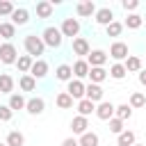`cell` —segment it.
I'll return each instance as SVG.
<instances>
[{"label":"cell","mask_w":146,"mask_h":146,"mask_svg":"<svg viewBox=\"0 0 146 146\" xmlns=\"http://www.w3.org/2000/svg\"><path fill=\"white\" fill-rule=\"evenodd\" d=\"M18 59V50L11 41H2L0 43V64H16Z\"/></svg>","instance_id":"cell-4"},{"label":"cell","mask_w":146,"mask_h":146,"mask_svg":"<svg viewBox=\"0 0 146 146\" xmlns=\"http://www.w3.org/2000/svg\"><path fill=\"white\" fill-rule=\"evenodd\" d=\"M55 78H57L59 82H68V80H73V71H71V64H59V66L55 68Z\"/></svg>","instance_id":"cell-23"},{"label":"cell","mask_w":146,"mask_h":146,"mask_svg":"<svg viewBox=\"0 0 146 146\" xmlns=\"http://www.w3.org/2000/svg\"><path fill=\"white\" fill-rule=\"evenodd\" d=\"M11 21V25L14 27H18V25H27V21H30V11L25 9V7H16L14 11H11V16H9Z\"/></svg>","instance_id":"cell-13"},{"label":"cell","mask_w":146,"mask_h":146,"mask_svg":"<svg viewBox=\"0 0 146 146\" xmlns=\"http://www.w3.org/2000/svg\"><path fill=\"white\" fill-rule=\"evenodd\" d=\"M123 66H125L128 73H139L141 71V59L137 55H128V59L123 62Z\"/></svg>","instance_id":"cell-27"},{"label":"cell","mask_w":146,"mask_h":146,"mask_svg":"<svg viewBox=\"0 0 146 146\" xmlns=\"http://www.w3.org/2000/svg\"><path fill=\"white\" fill-rule=\"evenodd\" d=\"M52 11H55V7H52L50 0H39V2H36V16H39V18H50Z\"/></svg>","instance_id":"cell-18"},{"label":"cell","mask_w":146,"mask_h":146,"mask_svg":"<svg viewBox=\"0 0 146 146\" xmlns=\"http://www.w3.org/2000/svg\"><path fill=\"white\" fill-rule=\"evenodd\" d=\"M135 146H144V144H135Z\"/></svg>","instance_id":"cell-44"},{"label":"cell","mask_w":146,"mask_h":146,"mask_svg":"<svg viewBox=\"0 0 146 146\" xmlns=\"http://www.w3.org/2000/svg\"><path fill=\"white\" fill-rule=\"evenodd\" d=\"M11 116H14V112H11L7 105H0V121L7 123V121H11Z\"/></svg>","instance_id":"cell-39"},{"label":"cell","mask_w":146,"mask_h":146,"mask_svg":"<svg viewBox=\"0 0 146 146\" xmlns=\"http://www.w3.org/2000/svg\"><path fill=\"white\" fill-rule=\"evenodd\" d=\"M114 110H116V105L114 103H110V100H103V103H98L96 105V116L100 119V121H110V119H114Z\"/></svg>","instance_id":"cell-8"},{"label":"cell","mask_w":146,"mask_h":146,"mask_svg":"<svg viewBox=\"0 0 146 146\" xmlns=\"http://www.w3.org/2000/svg\"><path fill=\"white\" fill-rule=\"evenodd\" d=\"M98 141H100V137H98L94 130H87L84 135L78 137V144H80V146H98Z\"/></svg>","instance_id":"cell-25"},{"label":"cell","mask_w":146,"mask_h":146,"mask_svg":"<svg viewBox=\"0 0 146 146\" xmlns=\"http://www.w3.org/2000/svg\"><path fill=\"white\" fill-rule=\"evenodd\" d=\"M0 23H2V21H0Z\"/></svg>","instance_id":"cell-45"},{"label":"cell","mask_w":146,"mask_h":146,"mask_svg":"<svg viewBox=\"0 0 146 146\" xmlns=\"http://www.w3.org/2000/svg\"><path fill=\"white\" fill-rule=\"evenodd\" d=\"M114 116H116V119H121V121L125 123V121L132 116V107H130L128 103H121V105H116V110H114Z\"/></svg>","instance_id":"cell-32"},{"label":"cell","mask_w":146,"mask_h":146,"mask_svg":"<svg viewBox=\"0 0 146 146\" xmlns=\"http://www.w3.org/2000/svg\"><path fill=\"white\" fill-rule=\"evenodd\" d=\"M62 146H80V144H78V139H75V137H66V139L62 141Z\"/></svg>","instance_id":"cell-41"},{"label":"cell","mask_w":146,"mask_h":146,"mask_svg":"<svg viewBox=\"0 0 146 146\" xmlns=\"http://www.w3.org/2000/svg\"><path fill=\"white\" fill-rule=\"evenodd\" d=\"M128 105H130L132 110H139V107H144V105H146V96H144L141 91H132V94H130Z\"/></svg>","instance_id":"cell-33"},{"label":"cell","mask_w":146,"mask_h":146,"mask_svg":"<svg viewBox=\"0 0 146 146\" xmlns=\"http://www.w3.org/2000/svg\"><path fill=\"white\" fill-rule=\"evenodd\" d=\"M87 78H89L91 84H100V82H105L110 75H107V71H105L103 66H96V68H89V75H87Z\"/></svg>","instance_id":"cell-17"},{"label":"cell","mask_w":146,"mask_h":146,"mask_svg":"<svg viewBox=\"0 0 146 146\" xmlns=\"http://www.w3.org/2000/svg\"><path fill=\"white\" fill-rule=\"evenodd\" d=\"M43 110H46V100H43L41 96H34V98H30V100L25 103V112L32 114V116L43 114Z\"/></svg>","instance_id":"cell-10"},{"label":"cell","mask_w":146,"mask_h":146,"mask_svg":"<svg viewBox=\"0 0 146 146\" xmlns=\"http://www.w3.org/2000/svg\"><path fill=\"white\" fill-rule=\"evenodd\" d=\"M75 14H78L80 18H89V16L96 14V5H94L91 0H82V2L75 5Z\"/></svg>","instance_id":"cell-15"},{"label":"cell","mask_w":146,"mask_h":146,"mask_svg":"<svg viewBox=\"0 0 146 146\" xmlns=\"http://www.w3.org/2000/svg\"><path fill=\"white\" fill-rule=\"evenodd\" d=\"M18 87H21V91H34L36 89V80L30 73H25V75L18 78Z\"/></svg>","instance_id":"cell-28"},{"label":"cell","mask_w":146,"mask_h":146,"mask_svg":"<svg viewBox=\"0 0 146 146\" xmlns=\"http://www.w3.org/2000/svg\"><path fill=\"white\" fill-rule=\"evenodd\" d=\"M71 130H73V135H84L87 130H89V119H84V116H73V121H71Z\"/></svg>","instance_id":"cell-16"},{"label":"cell","mask_w":146,"mask_h":146,"mask_svg":"<svg viewBox=\"0 0 146 146\" xmlns=\"http://www.w3.org/2000/svg\"><path fill=\"white\" fill-rule=\"evenodd\" d=\"M137 80H139V84H141V87H146V68H141V71L137 73Z\"/></svg>","instance_id":"cell-42"},{"label":"cell","mask_w":146,"mask_h":146,"mask_svg":"<svg viewBox=\"0 0 146 146\" xmlns=\"http://www.w3.org/2000/svg\"><path fill=\"white\" fill-rule=\"evenodd\" d=\"M0 146H7V144H5V141H0Z\"/></svg>","instance_id":"cell-43"},{"label":"cell","mask_w":146,"mask_h":146,"mask_svg":"<svg viewBox=\"0 0 146 146\" xmlns=\"http://www.w3.org/2000/svg\"><path fill=\"white\" fill-rule=\"evenodd\" d=\"M84 87H87V84H84L82 80H75V78H73V80L66 82V94H68L73 100H82V98H84Z\"/></svg>","instance_id":"cell-7"},{"label":"cell","mask_w":146,"mask_h":146,"mask_svg":"<svg viewBox=\"0 0 146 146\" xmlns=\"http://www.w3.org/2000/svg\"><path fill=\"white\" fill-rule=\"evenodd\" d=\"M125 73H128V71H125V66H123V64H116V62H114L107 75H110V78H114V80H123V78H125Z\"/></svg>","instance_id":"cell-35"},{"label":"cell","mask_w":146,"mask_h":146,"mask_svg":"<svg viewBox=\"0 0 146 146\" xmlns=\"http://www.w3.org/2000/svg\"><path fill=\"white\" fill-rule=\"evenodd\" d=\"M25 98L21 96V94H11L9 96V103H7V107L11 110V112H18V110H25Z\"/></svg>","instance_id":"cell-29"},{"label":"cell","mask_w":146,"mask_h":146,"mask_svg":"<svg viewBox=\"0 0 146 146\" xmlns=\"http://www.w3.org/2000/svg\"><path fill=\"white\" fill-rule=\"evenodd\" d=\"M71 48H73V55H78L80 59H84V57L91 52L89 41H87L84 36H75V39H73V43H71Z\"/></svg>","instance_id":"cell-9"},{"label":"cell","mask_w":146,"mask_h":146,"mask_svg":"<svg viewBox=\"0 0 146 146\" xmlns=\"http://www.w3.org/2000/svg\"><path fill=\"white\" fill-rule=\"evenodd\" d=\"M30 75H32L34 80H43V78L48 75V62H46V59H34V64H32V68H30Z\"/></svg>","instance_id":"cell-14"},{"label":"cell","mask_w":146,"mask_h":146,"mask_svg":"<svg viewBox=\"0 0 146 146\" xmlns=\"http://www.w3.org/2000/svg\"><path fill=\"white\" fill-rule=\"evenodd\" d=\"M0 94H7V96L14 94V78L9 73H0Z\"/></svg>","instance_id":"cell-24"},{"label":"cell","mask_w":146,"mask_h":146,"mask_svg":"<svg viewBox=\"0 0 146 146\" xmlns=\"http://www.w3.org/2000/svg\"><path fill=\"white\" fill-rule=\"evenodd\" d=\"M41 41H43L48 48H59V46L64 43V36H62L59 27H55V25H48V27L41 32Z\"/></svg>","instance_id":"cell-2"},{"label":"cell","mask_w":146,"mask_h":146,"mask_svg":"<svg viewBox=\"0 0 146 146\" xmlns=\"http://www.w3.org/2000/svg\"><path fill=\"white\" fill-rule=\"evenodd\" d=\"M141 23H144V18H141L139 14H128L125 21H123V27H128V30H139Z\"/></svg>","instance_id":"cell-31"},{"label":"cell","mask_w":146,"mask_h":146,"mask_svg":"<svg viewBox=\"0 0 146 146\" xmlns=\"http://www.w3.org/2000/svg\"><path fill=\"white\" fill-rule=\"evenodd\" d=\"M94 112H96V105H94L91 100H87V98L78 100V116H84V119H89Z\"/></svg>","instance_id":"cell-20"},{"label":"cell","mask_w":146,"mask_h":146,"mask_svg":"<svg viewBox=\"0 0 146 146\" xmlns=\"http://www.w3.org/2000/svg\"><path fill=\"white\" fill-rule=\"evenodd\" d=\"M107 123H110V132H114V135H121V132L125 130V128H123L125 123H123L121 119H116V116H114V119H110Z\"/></svg>","instance_id":"cell-37"},{"label":"cell","mask_w":146,"mask_h":146,"mask_svg":"<svg viewBox=\"0 0 146 146\" xmlns=\"http://www.w3.org/2000/svg\"><path fill=\"white\" fill-rule=\"evenodd\" d=\"M105 32H107V36H121V32H123V23L112 21V23L105 27Z\"/></svg>","instance_id":"cell-36"},{"label":"cell","mask_w":146,"mask_h":146,"mask_svg":"<svg viewBox=\"0 0 146 146\" xmlns=\"http://www.w3.org/2000/svg\"><path fill=\"white\" fill-rule=\"evenodd\" d=\"M59 32H62V36H71V39L80 36V21L73 16H66L59 25Z\"/></svg>","instance_id":"cell-3"},{"label":"cell","mask_w":146,"mask_h":146,"mask_svg":"<svg viewBox=\"0 0 146 146\" xmlns=\"http://www.w3.org/2000/svg\"><path fill=\"white\" fill-rule=\"evenodd\" d=\"M137 144V135L132 130H123L121 135H116V146H135Z\"/></svg>","instance_id":"cell-22"},{"label":"cell","mask_w":146,"mask_h":146,"mask_svg":"<svg viewBox=\"0 0 146 146\" xmlns=\"http://www.w3.org/2000/svg\"><path fill=\"white\" fill-rule=\"evenodd\" d=\"M5 144H7V146H25V135H23L21 130H9Z\"/></svg>","instance_id":"cell-21"},{"label":"cell","mask_w":146,"mask_h":146,"mask_svg":"<svg viewBox=\"0 0 146 146\" xmlns=\"http://www.w3.org/2000/svg\"><path fill=\"white\" fill-rule=\"evenodd\" d=\"M55 105H57L59 110H71V107H73V98H71L66 91H59V94L55 96Z\"/></svg>","instance_id":"cell-30"},{"label":"cell","mask_w":146,"mask_h":146,"mask_svg":"<svg viewBox=\"0 0 146 146\" xmlns=\"http://www.w3.org/2000/svg\"><path fill=\"white\" fill-rule=\"evenodd\" d=\"M23 48H25V52H27L32 59H41V55L46 52V43H43L41 36H36V34H27V36L23 39Z\"/></svg>","instance_id":"cell-1"},{"label":"cell","mask_w":146,"mask_h":146,"mask_svg":"<svg viewBox=\"0 0 146 146\" xmlns=\"http://www.w3.org/2000/svg\"><path fill=\"white\" fill-rule=\"evenodd\" d=\"M105 62H107V52L100 50V48H96V50H91V52L87 55V64H89V68L105 66Z\"/></svg>","instance_id":"cell-12"},{"label":"cell","mask_w":146,"mask_h":146,"mask_svg":"<svg viewBox=\"0 0 146 146\" xmlns=\"http://www.w3.org/2000/svg\"><path fill=\"white\" fill-rule=\"evenodd\" d=\"M71 71H73L75 80H82V78H87V75H89V64H87V59H78V62L71 66Z\"/></svg>","instance_id":"cell-19"},{"label":"cell","mask_w":146,"mask_h":146,"mask_svg":"<svg viewBox=\"0 0 146 146\" xmlns=\"http://www.w3.org/2000/svg\"><path fill=\"white\" fill-rule=\"evenodd\" d=\"M107 57H112L116 64H123L125 59H128V43H123V41H114L112 46H110V55Z\"/></svg>","instance_id":"cell-5"},{"label":"cell","mask_w":146,"mask_h":146,"mask_svg":"<svg viewBox=\"0 0 146 146\" xmlns=\"http://www.w3.org/2000/svg\"><path fill=\"white\" fill-rule=\"evenodd\" d=\"M94 21H96V25H103V27H107V25L114 21V11H112L110 7H100V9H96V14H94Z\"/></svg>","instance_id":"cell-11"},{"label":"cell","mask_w":146,"mask_h":146,"mask_svg":"<svg viewBox=\"0 0 146 146\" xmlns=\"http://www.w3.org/2000/svg\"><path fill=\"white\" fill-rule=\"evenodd\" d=\"M121 7H123L125 11H132V14H135V9L139 7V2H137V0H123V2H121Z\"/></svg>","instance_id":"cell-40"},{"label":"cell","mask_w":146,"mask_h":146,"mask_svg":"<svg viewBox=\"0 0 146 146\" xmlns=\"http://www.w3.org/2000/svg\"><path fill=\"white\" fill-rule=\"evenodd\" d=\"M84 98L91 100L94 105H98V103L105 100V89H103L100 84H91V82H89V84L84 87Z\"/></svg>","instance_id":"cell-6"},{"label":"cell","mask_w":146,"mask_h":146,"mask_svg":"<svg viewBox=\"0 0 146 146\" xmlns=\"http://www.w3.org/2000/svg\"><path fill=\"white\" fill-rule=\"evenodd\" d=\"M14 9H16L14 2H9V0H0V16H11Z\"/></svg>","instance_id":"cell-38"},{"label":"cell","mask_w":146,"mask_h":146,"mask_svg":"<svg viewBox=\"0 0 146 146\" xmlns=\"http://www.w3.org/2000/svg\"><path fill=\"white\" fill-rule=\"evenodd\" d=\"M32 64H34V59H32L30 55H18V59H16V68H18L23 75H25V73H30Z\"/></svg>","instance_id":"cell-26"},{"label":"cell","mask_w":146,"mask_h":146,"mask_svg":"<svg viewBox=\"0 0 146 146\" xmlns=\"http://www.w3.org/2000/svg\"><path fill=\"white\" fill-rule=\"evenodd\" d=\"M16 36V27L7 21V23H0V39H5V41H11Z\"/></svg>","instance_id":"cell-34"}]
</instances>
